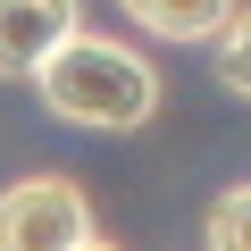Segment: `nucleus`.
<instances>
[{"instance_id": "f257e3e1", "label": "nucleus", "mask_w": 251, "mask_h": 251, "mask_svg": "<svg viewBox=\"0 0 251 251\" xmlns=\"http://www.w3.org/2000/svg\"><path fill=\"white\" fill-rule=\"evenodd\" d=\"M34 92L59 126H84V134H134L159 117V67L109 34H67L34 67Z\"/></svg>"}, {"instance_id": "f03ea898", "label": "nucleus", "mask_w": 251, "mask_h": 251, "mask_svg": "<svg viewBox=\"0 0 251 251\" xmlns=\"http://www.w3.org/2000/svg\"><path fill=\"white\" fill-rule=\"evenodd\" d=\"M92 234V201L75 176H17L0 193V251H75Z\"/></svg>"}, {"instance_id": "7ed1b4c3", "label": "nucleus", "mask_w": 251, "mask_h": 251, "mask_svg": "<svg viewBox=\"0 0 251 251\" xmlns=\"http://www.w3.org/2000/svg\"><path fill=\"white\" fill-rule=\"evenodd\" d=\"M67 34H84V0H0V84H34Z\"/></svg>"}, {"instance_id": "20e7f679", "label": "nucleus", "mask_w": 251, "mask_h": 251, "mask_svg": "<svg viewBox=\"0 0 251 251\" xmlns=\"http://www.w3.org/2000/svg\"><path fill=\"white\" fill-rule=\"evenodd\" d=\"M126 25H143L159 42H209L226 17H234V0H117Z\"/></svg>"}, {"instance_id": "39448f33", "label": "nucleus", "mask_w": 251, "mask_h": 251, "mask_svg": "<svg viewBox=\"0 0 251 251\" xmlns=\"http://www.w3.org/2000/svg\"><path fill=\"white\" fill-rule=\"evenodd\" d=\"M209 50H218V84L234 100H251V0H234V17L209 34Z\"/></svg>"}, {"instance_id": "423d86ee", "label": "nucleus", "mask_w": 251, "mask_h": 251, "mask_svg": "<svg viewBox=\"0 0 251 251\" xmlns=\"http://www.w3.org/2000/svg\"><path fill=\"white\" fill-rule=\"evenodd\" d=\"M209 251H251V184H226L218 201H209Z\"/></svg>"}, {"instance_id": "0eeeda50", "label": "nucleus", "mask_w": 251, "mask_h": 251, "mask_svg": "<svg viewBox=\"0 0 251 251\" xmlns=\"http://www.w3.org/2000/svg\"><path fill=\"white\" fill-rule=\"evenodd\" d=\"M75 251H117V243H100V234H84V243H75Z\"/></svg>"}]
</instances>
